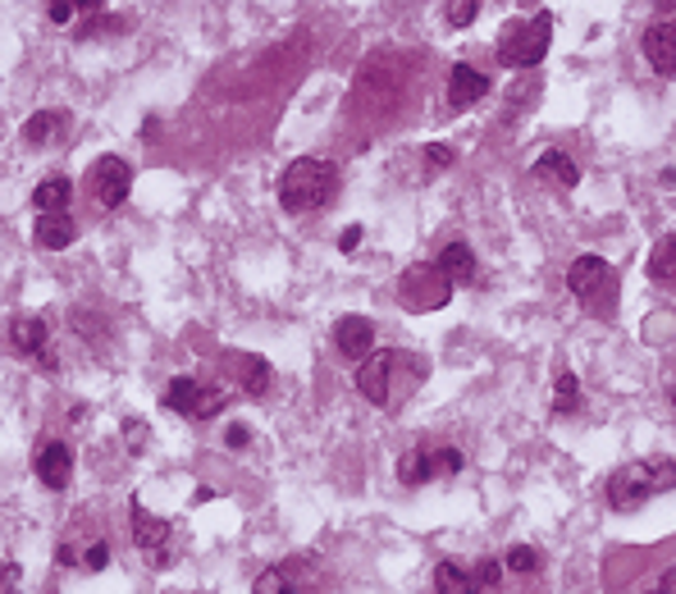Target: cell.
Listing matches in <instances>:
<instances>
[{
  "mask_svg": "<svg viewBox=\"0 0 676 594\" xmlns=\"http://www.w3.org/2000/svg\"><path fill=\"white\" fill-rule=\"evenodd\" d=\"M225 366L233 371V379H238V385H243V393H252V398H265V393H270V385H275V371H270V362H265V356L229 352Z\"/></svg>",
  "mask_w": 676,
  "mask_h": 594,
  "instance_id": "obj_13",
  "label": "cell"
},
{
  "mask_svg": "<svg viewBox=\"0 0 676 594\" xmlns=\"http://www.w3.org/2000/svg\"><path fill=\"white\" fill-rule=\"evenodd\" d=\"M475 14H480V0H448V10H444L448 28H471Z\"/></svg>",
  "mask_w": 676,
  "mask_h": 594,
  "instance_id": "obj_26",
  "label": "cell"
},
{
  "mask_svg": "<svg viewBox=\"0 0 676 594\" xmlns=\"http://www.w3.org/2000/svg\"><path fill=\"white\" fill-rule=\"evenodd\" d=\"M64 133H69L64 110H37L28 124H23V142H28V147H51V142H60Z\"/></svg>",
  "mask_w": 676,
  "mask_h": 594,
  "instance_id": "obj_18",
  "label": "cell"
},
{
  "mask_svg": "<svg viewBox=\"0 0 676 594\" xmlns=\"http://www.w3.org/2000/svg\"><path fill=\"white\" fill-rule=\"evenodd\" d=\"M475 590H494L498 585V577H503V562H494V558H485V562H475Z\"/></svg>",
  "mask_w": 676,
  "mask_h": 594,
  "instance_id": "obj_30",
  "label": "cell"
},
{
  "mask_svg": "<svg viewBox=\"0 0 676 594\" xmlns=\"http://www.w3.org/2000/svg\"><path fill=\"white\" fill-rule=\"evenodd\" d=\"M110 567V544L106 540H92L87 554H83V572H106Z\"/></svg>",
  "mask_w": 676,
  "mask_h": 594,
  "instance_id": "obj_29",
  "label": "cell"
},
{
  "mask_svg": "<svg viewBox=\"0 0 676 594\" xmlns=\"http://www.w3.org/2000/svg\"><path fill=\"white\" fill-rule=\"evenodd\" d=\"M398 481H402V485H425V462H421V448H417V453H402V462H398Z\"/></svg>",
  "mask_w": 676,
  "mask_h": 594,
  "instance_id": "obj_28",
  "label": "cell"
},
{
  "mask_svg": "<svg viewBox=\"0 0 676 594\" xmlns=\"http://www.w3.org/2000/svg\"><path fill=\"white\" fill-rule=\"evenodd\" d=\"M46 19H51L56 28H64V23L74 19V0H46Z\"/></svg>",
  "mask_w": 676,
  "mask_h": 594,
  "instance_id": "obj_33",
  "label": "cell"
},
{
  "mask_svg": "<svg viewBox=\"0 0 676 594\" xmlns=\"http://www.w3.org/2000/svg\"><path fill=\"white\" fill-rule=\"evenodd\" d=\"M421 462H425V481H439V475H457V471H462V453L448 448V444L421 448Z\"/></svg>",
  "mask_w": 676,
  "mask_h": 594,
  "instance_id": "obj_22",
  "label": "cell"
},
{
  "mask_svg": "<svg viewBox=\"0 0 676 594\" xmlns=\"http://www.w3.org/2000/svg\"><path fill=\"white\" fill-rule=\"evenodd\" d=\"M548 41H553V14L540 10L530 23H507L498 33V64L507 69H535L548 56Z\"/></svg>",
  "mask_w": 676,
  "mask_h": 594,
  "instance_id": "obj_5",
  "label": "cell"
},
{
  "mask_svg": "<svg viewBox=\"0 0 676 594\" xmlns=\"http://www.w3.org/2000/svg\"><path fill=\"white\" fill-rule=\"evenodd\" d=\"M334 343H338V352H343L348 362H361L366 352H375V320H366V316H338Z\"/></svg>",
  "mask_w": 676,
  "mask_h": 594,
  "instance_id": "obj_14",
  "label": "cell"
},
{
  "mask_svg": "<svg viewBox=\"0 0 676 594\" xmlns=\"http://www.w3.org/2000/svg\"><path fill=\"white\" fill-rule=\"evenodd\" d=\"M644 60L654 74L663 78H676V19H654L644 28Z\"/></svg>",
  "mask_w": 676,
  "mask_h": 594,
  "instance_id": "obj_11",
  "label": "cell"
},
{
  "mask_svg": "<svg viewBox=\"0 0 676 594\" xmlns=\"http://www.w3.org/2000/svg\"><path fill=\"white\" fill-rule=\"evenodd\" d=\"M676 489V462L672 458H640V462H626L621 471L608 475V504L613 512H636L649 498H659Z\"/></svg>",
  "mask_w": 676,
  "mask_h": 594,
  "instance_id": "obj_3",
  "label": "cell"
},
{
  "mask_svg": "<svg viewBox=\"0 0 676 594\" xmlns=\"http://www.w3.org/2000/svg\"><path fill=\"white\" fill-rule=\"evenodd\" d=\"M225 389H210L202 385V379H192V375H174L165 385V408L169 412H179L188 421H210V416H220L225 412Z\"/></svg>",
  "mask_w": 676,
  "mask_h": 594,
  "instance_id": "obj_7",
  "label": "cell"
},
{
  "mask_svg": "<svg viewBox=\"0 0 676 594\" xmlns=\"http://www.w3.org/2000/svg\"><path fill=\"white\" fill-rule=\"evenodd\" d=\"M425 156H430V170H444V165H452V160H457V151L448 147V142H430Z\"/></svg>",
  "mask_w": 676,
  "mask_h": 594,
  "instance_id": "obj_32",
  "label": "cell"
},
{
  "mask_svg": "<svg viewBox=\"0 0 676 594\" xmlns=\"http://www.w3.org/2000/svg\"><path fill=\"white\" fill-rule=\"evenodd\" d=\"M567 289L576 293V302H581V312H590L599 320H608L617 312V270L603 256H594V252L571 260Z\"/></svg>",
  "mask_w": 676,
  "mask_h": 594,
  "instance_id": "obj_4",
  "label": "cell"
},
{
  "mask_svg": "<svg viewBox=\"0 0 676 594\" xmlns=\"http://www.w3.org/2000/svg\"><path fill=\"white\" fill-rule=\"evenodd\" d=\"M357 243H361V225H348L343 238H338V247H343V252H357Z\"/></svg>",
  "mask_w": 676,
  "mask_h": 594,
  "instance_id": "obj_37",
  "label": "cell"
},
{
  "mask_svg": "<svg viewBox=\"0 0 676 594\" xmlns=\"http://www.w3.org/2000/svg\"><path fill=\"white\" fill-rule=\"evenodd\" d=\"M576 408H581V385H576L571 371H563L558 385H553V412H558V416H571Z\"/></svg>",
  "mask_w": 676,
  "mask_h": 594,
  "instance_id": "obj_24",
  "label": "cell"
},
{
  "mask_svg": "<svg viewBox=\"0 0 676 594\" xmlns=\"http://www.w3.org/2000/svg\"><path fill=\"white\" fill-rule=\"evenodd\" d=\"M252 590H256V594H283V590H298V585L288 581V567H270V572H261V577H256Z\"/></svg>",
  "mask_w": 676,
  "mask_h": 594,
  "instance_id": "obj_27",
  "label": "cell"
},
{
  "mask_svg": "<svg viewBox=\"0 0 676 594\" xmlns=\"http://www.w3.org/2000/svg\"><path fill=\"white\" fill-rule=\"evenodd\" d=\"M654 5H659V10H663V19H667V14L676 10V0H654Z\"/></svg>",
  "mask_w": 676,
  "mask_h": 594,
  "instance_id": "obj_38",
  "label": "cell"
},
{
  "mask_svg": "<svg viewBox=\"0 0 676 594\" xmlns=\"http://www.w3.org/2000/svg\"><path fill=\"white\" fill-rule=\"evenodd\" d=\"M485 92H490V74H480V69H471V64H452L448 69V106L452 110H467L475 101H485Z\"/></svg>",
  "mask_w": 676,
  "mask_h": 594,
  "instance_id": "obj_15",
  "label": "cell"
},
{
  "mask_svg": "<svg viewBox=\"0 0 676 594\" xmlns=\"http://www.w3.org/2000/svg\"><path fill=\"white\" fill-rule=\"evenodd\" d=\"M129 521H133V544L142 549V558L165 567L169 562V554H165L169 549V535H174V531H169V521L142 508V498H133V504H129Z\"/></svg>",
  "mask_w": 676,
  "mask_h": 594,
  "instance_id": "obj_10",
  "label": "cell"
},
{
  "mask_svg": "<svg viewBox=\"0 0 676 594\" xmlns=\"http://www.w3.org/2000/svg\"><path fill=\"white\" fill-rule=\"evenodd\" d=\"M507 567H512V572H521V577H535L540 572V554L530 549V544H512V549H507V558H503Z\"/></svg>",
  "mask_w": 676,
  "mask_h": 594,
  "instance_id": "obj_25",
  "label": "cell"
},
{
  "mask_svg": "<svg viewBox=\"0 0 676 594\" xmlns=\"http://www.w3.org/2000/svg\"><path fill=\"white\" fill-rule=\"evenodd\" d=\"M69 197H74V183H69L64 174H51V179H41V183L33 187V206H37V210H64Z\"/></svg>",
  "mask_w": 676,
  "mask_h": 594,
  "instance_id": "obj_21",
  "label": "cell"
},
{
  "mask_svg": "<svg viewBox=\"0 0 676 594\" xmlns=\"http://www.w3.org/2000/svg\"><path fill=\"white\" fill-rule=\"evenodd\" d=\"M452 298V279L430 266V260H417V266H407L398 275V306L407 312H439V306Z\"/></svg>",
  "mask_w": 676,
  "mask_h": 594,
  "instance_id": "obj_6",
  "label": "cell"
},
{
  "mask_svg": "<svg viewBox=\"0 0 676 594\" xmlns=\"http://www.w3.org/2000/svg\"><path fill=\"white\" fill-rule=\"evenodd\" d=\"M338 197V165L321 156H302L279 179V206L288 216H316Z\"/></svg>",
  "mask_w": 676,
  "mask_h": 594,
  "instance_id": "obj_2",
  "label": "cell"
},
{
  "mask_svg": "<svg viewBox=\"0 0 676 594\" xmlns=\"http://www.w3.org/2000/svg\"><path fill=\"white\" fill-rule=\"evenodd\" d=\"M672 408H676V385H672Z\"/></svg>",
  "mask_w": 676,
  "mask_h": 594,
  "instance_id": "obj_39",
  "label": "cell"
},
{
  "mask_svg": "<svg viewBox=\"0 0 676 594\" xmlns=\"http://www.w3.org/2000/svg\"><path fill=\"white\" fill-rule=\"evenodd\" d=\"M124 435H129V453H142V448H147V421L129 416L124 421Z\"/></svg>",
  "mask_w": 676,
  "mask_h": 594,
  "instance_id": "obj_31",
  "label": "cell"
},
{
  "mask_svg": "<svg viewBox=\"0 0 676 594\" xmlns=\"http://www.w3.org/2000/svg\"><path fill=\"white\" fill-rule=\"evenodd\" d=\"M434 590H439V594H471L475 577H467L457 562H439V567H434Z\"/></svg>",
  "mask_w": 676,
  "mask_h": 594,
  "instance_id": "obj_23",
  "label": "cell"
},
{
  "mask_svg": "<svg viewBox=\"0 0 676 594\" xmlns=\"http://www.w3.org/2000/svg\"><path fill=\"white\" fill-rule=\"evenodd\" d=\"M430 375V362L421 352H402V348H379L366 352L357 366V393L375 402L379 412H398Z\"/></svg>",
  "mask_w": 676,
  "mask_h": 594,
  "instance_id": "obj_1",
  "label": "cell"
},
{
  "mask_svg": "<svg viewBox=\"0 0 676 594\" xmlns=\"http://www.w3.org/2000/svg\"><path fill=\"white\" fill-rule=\"evenodd\" d=\"M74 14H83V19L106 14V0H74Z\"/></svg>",
  "mask_w": 676,
  "mask_h": 594,
  "instance_id": "obj_36",
  "label": "cell"
},
{
  "mask_svg": "<svg viewBox=\"0 0 676 594\" xmlns=\"http://www.w3.org/2000/svg\"><path fill=\"white\" fill-rule=\"evenodd\" d=\"M33 471H37V481L46 489H69V481H74V453H69V444L41 439L37 458H33Z\"/></svg>",
  "mask_w": 676,
  "mask_h": 594,
  "instance_id": "obj_12",
  "label": "cell"
},
{
  "mask_svg": "<svg viewBox=\"0 0 676 594\" xmlns=\"http://www.w3.org/2000/svg\"><path fill=\"white\" fill-rule=\"evenodd\" d=\"M19 562H0V594H5V590H14L19 585Z\"/></svg>",
  "mask_w": 676,
  "mask_h": 594,
  "instance_id": "obj_35",
  "label": "cell"
},
{
  "mask_svg": "<svg viewBox=\"0 0 676 594\" xmlns=\"http://www.w3.org/2000/svg\"><path fill=\"white\" fill-rule=\"evenodd\" d=\"M649 279L654 283H667V289H676V233H667V238H659L654 243V252H649Z\"/></svg>",
  "mask_w": 676,
  "mask_h": 594,
  "instance_id": "obj_20",
  "label": "cell"
},
{
  "mask_svg": "<svg viewBox=\"0 0 676 594\" xmlns=\"http://www.w3.org/2000/svg\"><path fill=\"white\" fill-rule=\"evenodd\" d=\"M452 283H471L475 279V252L467 247V243H448L444 252H439V260H434Z\"/></svg>",
  "mask_w": 676,
  "mask_h": 594,
  "instance_id": "obj_19",
  "label": "cell"
},
{
  "mask_svg": "<svg viewBox=\"0 0 676 594\" xmlns=\"http://www.w3.org/2000/svg\"><path fill=\"white\" fill-rule=\"evenodd\" d=\"M92 193L106 210H119L133 193V165L119 156H101L92 165Z\"/></svg>",
  "mask_w": 676,
  "mask_h": 594,
  "instance_id": "obj_9",
  "label": "cell"
},
{
  "mask_svg": "<svg viewBox=\"0 0 676 594\" xmlns=\"http://www.w3.org/2000/svg\"><path fill=\"white\" fill-rule=\"evenodd\" d=\"M530 174H535L540 183H548V187H563V193H571V187L581 183V170H576V160L567 151H544Z\"/></svg>",
  "mask_w": 676,
  "mask_h": 594,
  "instance_id": "obj_17",
  "label": "cell"
},
{
  "mask_svg": "<svg viewBox=\"0 0 676 594\" xmlns=\"http://www.w3.org/2000/svg\"><path fill=\"white\" fill-rule=\"evenodd\" d=\"M0 348L10 356H37L41 348H51V320L37 316V312H23V316H10L0 325Z\"/></svg>",
  "mask_w": 676,
  "mask_h": 594,
  "instance_id": "obj_8",
  "label": "cell"
},
{
  "mask_svg": "<svg viewBox=\"0 0 676 594\" xmlns=\"http://www.w3.org/2000/svg\"><path fill=\"white\" fill-rule=\"evenodd\" d=\"M79 238V225L69 220V210H41V220L33 229V243L46 252H64Z\"/></svg>",
  "mask_w": 676,
  "mask_h": 594,
  "instance_id": "obj_16",
  "label": "cell"
},
{
  "mask_svg": "<svg viewBox=\"0 0 676 594\" xmlns=\"http://www.w3.org/2000/svg\"><path fill=\"white\" fill-rule=\"evenodd\" d=\"M225 444H229V448H248V444H252V431H248L243 421H233L229 431H225Z\"/></svg>",
  "mask_w": 676,
  "mask_h": 594,
  "instance_id": "obj_34",
  "label": "cell"
}]
</instances>
